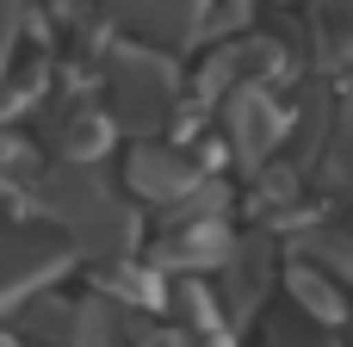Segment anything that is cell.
<instances>
[{
	"mask_svg": "<svg viewBox=\"0 0 353 347\" xmlns=\"http://www.w3.org/2000/svg\"><path fill=\"white\" fill-rule=\"evenodd\" d=\"M37 192V211L62 230V248L68 255H87V261H130L137 255V211L81 161H56L50 174L31 180Z\"/></svg>",
	"mask_w": 353,
	"mask_h": 347,
	"instance_id": "6da1fadb",
	"label": "cell"
},
{
	"mask_svg": "<svg viewBox=\"0 0 353 347\" xmlns=\"http://www.w3.org/2000/svg\"><path fill=\"white\" fill-rule=\"evenodd\" d=\"M180 106V75L155 43H118L105 56V112L118 130H161Z\"/></svg>",
	"mask_w": 353,
	"mask_h": 347,
	"instance_id": "7a4b0ae2",
	"label": "cell"
},
{
	"mask_svg": "<svg viewBox=\"0 0 353 347\" xmlns=\"http://www.w3.org/2000/svg\"><path fill=\"white\" fill-rule=\"evenodd\" d=\"M74 255L62 248V236L37 230V224H19V217H0V310H12L19 298L43 292Z\"/></svg>",
	"mask_w": 353,
	"mask_h": 347,
	"instance_id": "3957f363",
	"label": "cell"
},
{
	"mask_svg": "<svg viewBox=\"0 0 353 347\" xmlns=\"http://www.w3.org/2000/svg\"><path fill=\"white\" fill-rule=\"evenodd\" d=\"M130 43H168L186 50L211 25V0H93Z\"/></svg>",
	"mask_w": 353,
	"mask_h": 347,
	"instance_id": "277c9868",
	"label": "cell"
},
{
	"mask_svg": "<svg viewBox=\"0 0 353 347\" xmlns=\"http://www.w3.org/2000/svg\"><path fill=\"white\" fill-rule=\"evenodd\" d=\"M124 180H130L137 199L174 211V205H186V199L205 186V168H199L192 155H180L174 143H137L130 161H124Z\"/></svg>",
	"mask_w": 353,
	"mask_h": 347,
	"instance_id": "5b68a950",
	"label": "cell"
},
{
	"mask_svg": "<svg viewBox=\"0 0 353 347\" xmlns=\"http://www.w3.org/2000/svg\"><path fill=\"white\" fill-rule=\"evenodd\" d=\"M223 124H230V143H236V155H242L248 168H261V161L292 137V118L273 106V93H267L261 81H242V87L230 93Z\"/></svg>",
	"mask_w": 353,
	"mask_h": 347,
	"instance_id": "8992f818",
	"label": "cell"
},
{
	"mask_svg": "<svg viewBox=\"0 0 353 347\" xmlns=\"http://www.w3.org/2000/svg\"><path fill=\"white\" fill-rule=\"evenodd\" d=\"M223 255H230V230H223V217H180V224H168L161 242H155V261H161V267H180V273L217 267Z\"/></svg>",
	"mask_w": 353,
	"mask_h": 347,
	"instance_id": "52a82bcc",
	"label": "cell"
},
{
	"mask_svg": "<svg viewBox=\"0 0 353 347\" xmlns=\"http://www.w3.org/2000/svg\"><path fill=\"white\" fill-rule=\"evenodd\" d=\"M50 149H56V161H81V168H93L105 149H112V137H118V124H112V112H99V106H62L56 118H50Z\"/></svg>",
	"mask_w": 353,
	"mask_h": 347,
	"instance_id": "ba28073f",
	"label": "cell"
},
{
	"mask_svg": "<svg viewBox=\"0 0 353 347\" xmlns=\"http://www.w3.org/2000/svg\"><path fill=\"white\" fill-rule=\"evenodd\" d=\"M137 341H143V323H137L130 304H118V298H105V292H93V298L74 304L68 347H137Z\"/></svg>",
	"mask_w": 353,
	"mask_h": 347,
	"instance_id": "9c48e42d",
	"label": "cell"
},
{
	"mask_svg": "<svg viewBox=\"0 0 353 347\" xmlns=\"http://www.w3.org/2000/svg\"><path fill=\"white\" fill-rule=\"evenodd\" d=\"M230 279H223V310L230 317H242V310H254L261 298H267V273H273V248H267V236H248V242H230Z\"/></svg>",
	"mask_w": 353,
	"mask_h": 347,
	"instance_id": "30bf717a",
	"label": "cell"
},
{
	"mask_svg": "<svg viewBox=\"0 0 353 347\" xmlns=\"http://www.w3.org/2000/svg\"><path fill=\"white\" fill-rule=\"evenodd\" d=\"M285 286H292V304L304 310V317H316V323H329V329H341L347 323V292L335 286V273L329 267H316V261H304V267H292L285 273Z\"/></svg>",
	"mask_w": 353,
	"mask_h": 347,
	"instance_id": "8fae6325",
	"label": "cell"
},
{
	"mask_svg": "<svg viewBox=\"0 0 353 347\" xmlns=\"http://www.w3.org/2000/svg\"><path fill=\"white\" fill-rule=\"evenodd\" d=\"M19 310V341H37V347H68V323H74V304L68 298H50V292H31L12 304Z\"/></svg>",
	"mask_w": 353,
	"mask_h": 347,
	"instance_id": "7c38bea8",
	"label": "cell"
},
{
	"mask_svg": "<svg viewBox=\"0 0 353 347\" xmlns=\"http://www.w3.org/2000/svg\"><path fill=\"white\" fill-rule=\"evenodd\" d=\"M323 174H329L335 192H347V199H353V75H347V87H341V118H335V137H329V161H323Z\"/></svg>",
	"mask_w": 353,
	"mask_h": 347,
	"instance_id": "4fadbf2b",
	"label": "cell"
},
{
	"mask_svg": "<svg viewBox=\"0 0 353 347\" xmlns=\"http://www.w3.org/2000/svg\"><path fill=\"white\" fill-rule=\"evenodd\" d=\"M316 50L329 62H353V0H316Z\"/></svg>",
	"mask_w": 353,
	"mask_h": 347,
	"instance_id": "5bb4252c",
	"label": "cell"
},
{
	"mask_svg": "<svg viewBox=\"0 0 353 347\" xmlns=\"http://www.w3.org/2000/svg\"><path fill=\"white\" fill-rule=\"evenodd\" d=\"M310 255L316 267H329L335 279H353V217H329L310 230Z\"/></svg>",
	"mask_w": 353,
	"mask_h": 347,
	"instance_id": "9a60e30c",
	"label": "cell"
},
{
	"mask_svg": "<svg viewBox=\"0 0 353 347\" xmlns=\"http://www.w3.org/2000/svg\"><path fill=\"white\" fill-rule=\"evenodd\" d=\"M267 347H347V341H341V329H329V323L292 310V317H273V323H267Z\"/></svg>",
	"mask_w": 353,
	"mask_h": 347,
	"instance_id": "2e32d148",
	"label": "cell"
},
{
	"mask_svg": "<svg viewBox=\"0 0 353 347\" xmlns=\"http://www.w3.org/2000/svg\"><path fill=\"white\" fill-rule=\"evenodd\" d=\"M19 25H25V0H0V75H6V56H12Z\"/></svg>",
	"mask_w": 353,
	"mask_h": 347,
	"instance_id": "e0dca14e",
	"label": "cell"
},
{
	"mask_svg": "<svg viewBox=\"0 0 353 347\" xmlns=\"http://www.w3.org/2000/svg\"><path fill=\"white\" fill-rule=\"evenodd\" d=\"M0 347H25V341H19V335H12V329H0Z\"/></svg>",
	"mask_w": 353,
	"mask_h": 347,
	"instance_id": "ac0fdd59",
	"label": "cell"
}]
</instances>
